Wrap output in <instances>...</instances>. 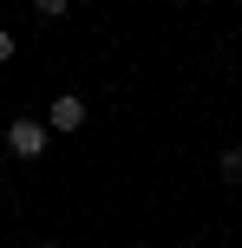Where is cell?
<instances>
[{"label": "cell", "instance_id": "1", "mask_svg": "<svg viewBox=\"0 0 242 248\" xmlns=\"http://www.w3.org/2000/svg\"><path fill=\"white\" fill-rule=\"evenodd\" d=\"M46 124H39V118H13L7 124V150H13V157H20V163H33V157H46Z\"/></svg>", "mask_w": 242, "mask_h": 248}, {"label": "cell", "instance_id": "2", "mask_svg": "<svg viewBox=\"0 0 242 248\" xmlns=\"http://www.w3.org/2000/svg\"><path fill=\"white\" fill-rule=\"evenodd\" d=\"M79 124H85V98H79V92H59V98L46 105V131H59V137H72Z\"/></svg>", "mask_w": 242, "mask_h": 248}, {"label": "cell", "instance_id": "3", "mask_svg": "<svg viewBox=\"0 0 242 248\" xmlns=\"http://www.w3.org/2000/svg\"><path fill=\"white\" fill-rule=\"evenodd\" d=\"M216 170H223V183H242V144L223 150V157H216Z\"/></svg>", "mask_w": 242, "mask_h": 248}, {"label": "cell", "instance_id": "4", "mask_svg": "<svg viewBox=\"0 0 242 248\" xmlns=\"http://www.w3.org/2000/svg\"><path fill=\"white\" fill-rule=\"evenodd\" d=\"M65 7H72V0H33V13H39V20H65Z\"/></svg>", "mask_w": 242, "mask_h": 248}, {"label": "cell", "instance_id": "5", "mask_svg": "<svg viewBox=\"0 0 242 248\" xmlns=\"http://www.w3.org/2000/svg\"><path fill=\"white\" fill-rule=\"evenodd\" d=\"M7 59H13V33L0 26V65H7Z\"/></svg>", "mask_w": 242, "mask_h": 248}, {"label": "cell", "instance_id": "6", "mask_svg": "<svg viewBox=\"0 0 242 248\" xmlns=\"http://www.w3.org/2000/svg\"><path fill=\"white\" fill-rule=\"evenodd\" d=\"M39 248H59V242H39Z\"/></svg>", "mask_w": 242, "mask_h": 248}]
</instances>
